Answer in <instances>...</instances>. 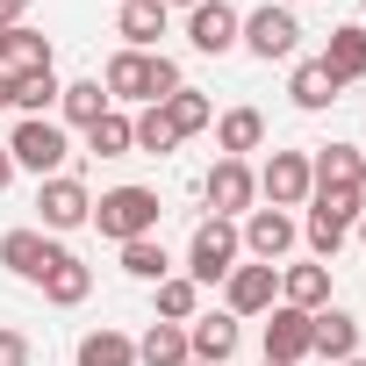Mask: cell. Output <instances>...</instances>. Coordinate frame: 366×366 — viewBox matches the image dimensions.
Segmentation results:
<instances>
[{
	"instance_id": "1",
	"label": "cell",
	"mask_w": 366,
	"mask_h": 366,
	"mask_svg": "<svg viewBox=\"0 0 366 366\" xmlns=\"http://www.w3.org/2000/svg\"><path fill=\"white\" fill-rule=\"evenodd\" d=\"M101 86H108V101H122V108H158L165 94H179L187 79H179V65H172L165 51H115L108 72H101Z\"/></svg>"
},
{
	"instance_id": "2",
	"label": "cell",
	"mask_w": 366,
	"mask_h": 366,
	"mask_svg": "<svg viewBox=\"0 0 366 366\" xmlns=\"http://www.w3.org/2000/svg\"><path fill=\"white\" fill-rule=\"evenodd\" d=\"M8 158H15V172L51 179V172H65L72 137H65V122H58V115H22V122H15V137H8Z\"/></svg>"
},
{
	"instance_id": "3",
	"label": "cell",
	"mask_w": 366,
	"mask_h": 366,
	"mask_svg": "<svg viewBox=\"0 0 366 366\" xmlns=\"http://www.w3.org/2000/svg\"><path fill=\"white\" fill-rule=\"evenodd\" d=\"M108 244H129V237H158V194L151 187H108L86 216Z\"/></svg>"
},
{
	"instance_id": "4",
	"label": "cell",
	"mask_w": 366,
	"mask_h": 366,
	"mask_svg": "<svg viewBox=\"0 0 366 366\" xmlns=\"http://www.w3.org/2000/svg\"><path fill=\"white\" fill-rule=\"evenodd\" d=\"M237 259H244V237H237V223H223V216H209V223L187 237V280H194V287L230 280Z\"/></svg>"
},
{
	"instance_id": "5",
	"label": "cell",
	"mask_w": 366,
	"mask_h": 366,
	"mask_svg": "<svg viewBox=\"0 0 366 366\" xmlns=\"http://www.w3.org/2000/svg\"><path fill=\"white\" fill-rule=\"evenodd\" d=\"M86 216H94L86 179H72V172H51V179H36V230L65 237V230H79Z\"/></svg>"
},
{
	"instance_id": "6",
	"label": "cell",
	"mask_w": 366,
	"mask_h": 366,
	"mask_svg": "<svg viewBox=\"0 0 366 366\" xmlns=\"http://www.w3.org/2000/svg\"><path fill=\"white\" fill-rule=\"evenodd\" d=\"M237 44L259 58V65H273V58H295V44H302V22H295V8H252L244 15V29H237Z\"/></svg>"
},
{
	"instance_id": "7",
	"label": "cell",
	"mask_w": 366,
	"mask_h": 366,
	"mask_svg": "<svg viewBox=\"0 0 366 366\" xmlns=\"http://www.w3.org/2000/svg\"><path fill=\"white\" fill-rule=\"evenodd\" d=\"M202 194H209V209H216L223 223H237V216L259 209V172H252L244 158H216L209 179H202Z\"/></svg>"
},
{
	"instance_id": "8",
	"label": "cell",
	"mask_w": 366,
	"mask_h": 366,
	"mask_svg": "<svg viewBox=\"0 0 366 366\" xmlns=\"http://www.w3.org/2000/svg\"><path fill=\"white\" fill-rule=\"evenodd\" d=\"M309 352H316V316L273 302L266 309V366H302Z\"/></svg>"
},
{
	"instance_id": "9",
	"label": "cell",
	"mask_w": 366,
	"mask_h": 366,
	"mask_svg": "<svg viewBox=\"0 0 366 366\" xmlns=\"http://www.w3.org/2000/svg\"><path fill=\"white\" fill-rule=\"evenodd\" d=\"M58 259H65V244H58L51 230H36V223H29V230H8V237H0V266H8L15 280H36V287H44V273H51Z\"/></svg>"
},
{
	"instance_id": "10",
	"label": "cell",
	"mask_w": 366,
	"mask_h": 366,
	"mask_svg": "<svg viewBox=\"0 0 366 366\" xmlns=\"http://www.w3.org/2000/svg\"><path fill=\"white\" fill-rule=\"evenodd\" d=\"M237 237H244V252H252L259 266H280V259L295 252V237H302V223H295L287 209H252V216L237 223Z\"/></svg>"
},
{
	"instance_id": "11",
	"label": "cell",
	"mask_w": 366,
	"mask_h": 366,
	"mask_svg": "<svg viewBox=\"0 0 366 366\" xmlns=\"http://www.w3.org/2000/svg\"><path fill=\"white\" fill-rule=\"evenodd\" d=\"M273 302H280V266H259V259H252V266H230V280H223V309H230L237 323H244V316H266Z\"/></svg>"
},
{
	"instance_id": "12",
	"label": "cell",
	"mask_w": 366,
	"mask_h": 366,
	"mask_svg": "<svg viewBox=\"0 0 366 366\" xmlns=\"http://www.w3.org/2000/svg\"><path fill=\"white\" fill-rule=\"evenodd\" d=\"M266 209H309V151H273L259 172Z\"/></svg>"
},
{
	"instance_id": "13",
	"label": "cell",
	"mask_w": 366,
	"mask_h": 366,
	"mask_svg": "<svg viewBox=\"0 0 366 366\" xmlns=\"http://www.w3.org/2000/svg\"><path fill=\"white\" fill-rule=\"evenodd\" d=\"M237 29H244V15L230 8V0H202V8H187V44H194L202 58L237 51Z\"/></svg>"
},
{
	"instance_id": "14",
	"label": "cell",
	"mask_w": 366,
	"mask_h": 366,
	"mask_svg": "<svg viewBox=\"0 0 366 366\" xmlns=\"http://www.w3.org/2000/svg\"><path fill=\"white\" fill-rule=\"evenodd\" d=\"M237 337H244V330H237V316H230V309H216V316H194V323H187V352H194V359H209V366H223V359L237 352Z\"/></svg>"
},
{
	"instance_id": "15",
	"label": "cell",
	"mask_w": 366,
	"mask_h": 366,
	"mask_svg": "<svg viewBox=\"0 0 366 366\" xmlns=\"http://www.w3.org/2000/svg\"><path fill=\"white\" fill-rule=\"evenodd\" d=\"M115 36H122V51H151L165 36V0H122L115 8Z\"/></svg>"
},
{
	"instance_id": "16",
	"label": "cell",
	"mask_w": 366,
	"mask_h": 366,
	"mask_svg": "<svg viewBox=\"0 0 366 366\" xmlns=\"http://www.w3.org/2000/svg\"><path fill=\"white\" fill-rule=\"evenodd\" d=\"M0 72H51V36L44 29H29V22H15L8 36H0Z\"/></svg>"
},
{
	"instance_id": "17",
	"label": "cell",
	"mask_w": 366,
	"mask_h": 366,
	"mask_svg": "<svg viewBox=\"0 0 366 366\" xmlns=\"http://www.w3.org/2000/svg\"><path fill=\"white\" fill-rule=\"evenodd\" d=\"M86 295H94V266H86L79 252H65V259L44 273V302H51V309H79Z\"/></svg>"
},
{
	"instance_id": "18",
	"label": "cell",
	"mask_w": 366,
	"mask_h": 366,
	"mask_svg": "<svg viewBox=\"0 0 366 366\" xmlns=\"http://www.w3.org/2000/svg\"><path fill=\"white\" fill-rule=\"evenodd\" d=\"M280 302H287V309H309V316L330 309V266H323V259L287 266V273H280Z\"/></svg>"
},
{
	"instance_id": "19",
	"label": "cell",
	"mask_w": 366,
	"mask_h": 366,
	"mask_svg": "<svg viewBox=\"0 0 366 366\" xmlns=\"http://www.w3.org/2000/svg\"><path fill=\"white\" fill-rule=\"evenodd\" d=\"M108 108H115V101H108V86H101V79H72V86L58 94V122H65V129H94Z\"/></svg>"
},
{
	"instance_id": "20",
	"label": "cell",
	"mask_w": 366,
	"mask_h": 366,
	"mask_svg": "<svg viewBox=\"0 0 366 366\" xmlns=\"http://www.w3.org/2000/svg\"><path fill=\"white\" fill-rule=\"evenodd\" d=\"M266 144V115L259 108H223L216 115V151L223 158H244V151H259Z\"/></svg>"
},
{
	"instance_id": "21",
	"label": "cell",
	"mask_w": 366,
	"mask_h": 366,
	"mask_svg": "<svg viewBox=\"0 0 366 366\" xmlns=\"http://www.w3.org/2000/svg\"><path fill=\"white\" fill-rule=\"evenodd\" d=\"M323 65H330V79H337V86L366 79V22H345V29H330V51H323Z\"/></svg>"
},
{
	"instance_id": "22",
	"label": "cell",
	"mask_w": 366,
	"mask_h": 366,
	"mask_svg": "<svg viewBox=\"0 0 366 366\" xmlns=\"http://www.w3.org/2000/svg\"><path fill=\"white\" fill-rule=\"evenodd\" d=\"M287 94H295V108H309V115H316V108H330L345 86L330 79V65H323V58H302V65L287 72Z\"/></svg>"
},
{
	"instance_id": "23",
	"label": "cell",
	"mask_w": 366,
	"mask_h": 366,
	"mask_svg": "<svg viewBox=\"0 0 366 366\" xmlns=\"http://www.w3.org/2000/svg\"><path fill=\"white\" fill-rule=\"evenodd\" d=\"M72 366H137V337H122V330H86L79 345H72Z\"/></svg>"
},
{
	"instance_id": "24",
	"label": "cell",
	"mask_w": 366,
	"mask_h": 366,
	"mask_svg": "<svg viewBox=\"0 0 366 366\" xmlns=\"http://www.w3.org/2000/svg\"><path fill=\"white\" fill-rule=\"evenodd\" d=\"M194 352H187V323H151L144 337H137V366H187Z\"/></svg>"
},
{
	"instance_id": "25",
	"label": "cell",
	"mask_w": 366,
	"mask_h": 366,
	"mask_svg": "<svg viewBox=\"0 0 366 366\" xmlns=\"http://www.w3.org/2000/svg\"><path fill=\"white\" fill-rule=\"evenodd\" d=\"M58 94H65L58 72H15V79H8V108H15V115H51Z\"/></svg>"
},
{
	"instance_id": "26",
	"label": "cell",
	"mask_w": 366,
	"mask_h": 366,
	"mask_svg": "<svg viewBox=\"0 0 366 366\" xmlns=\"http://www.w3.org/2000/svg\"><path fill=\"white\" fill-rule=\"evenodd\" d=\"M316 352L337 366V359H359V316L345 309H316Z\"/></svg>"
},
{
	"instance_id": "27",
	"label": "cell",
	"mask_w": 366,
	"mask_h": 366,
	"mask_svg": "<svg viewBox=\"0 0 366 366\" xmlns=\"http://www.w3.org/2000/svg\"><path fill=\"white\" fill-rule=\"evenodd\" d=\"M158 108H165L172 137H202V129L216 122V101H209V94H194V86H179V94H165Z\"/></svg>"
},
{
	"instance_id": "28",
	"label": "cell",
	"mask_w": 366,
	"mask_h": 366,
	"mask_svg": "<svg viewBox=\"0 0 366 366\" xmlns=\"http://www.w3.org/2000/svg\"><path fill=\"white\" fill-rule=\"evenodd\" d=\"M202 316V287L187 273H165L158 280V323H194Z\"/></svg>"
},
{
	"instance_id": "29",
	"label": "cell",
	"mask_w": 366,
	"mask_h": 366,
	"mask_svg": "<svg viewBox=\"0 0 366 366\" xmlns=\"http://www.w3.org/2000/svg\"><path fill=\"white\" fill-rule=\"evenodd\" d=\"M115 252H122V273H129V280H151V287H158V280L172 273V259H165L158 237H129V244H115Z\"/></svg>"
},
{
	"instance_id": "30",
	"label": "cell",
	"mask_w": 366,
	"mask_h": 366,
	"mask_svg": "<svg viewBox=\"0 0 366 366\" xmlns=\"http://www.w3.org/2000/svg\"><path fill=\"white\" fill-rule=\"evenodd\" d=\"M86 151H101V158H129V151H137V129H129V115H122V108H108V115L86 129Z\"/></svg>"
},
{
	"instance_id": "31",
	"label": "cell",
	"mask_w": 366,
	"mask_h": 366,
	"mask_svg": "<svg viewBox=\"0 0 366 366\" xmlns=\"http://www.w3.org/2000/svg\"><path fill=\"white\" fill-rule=\"evenodd\" d=\"M129 129H137V151H151V158H165L179 137H172V122H165V108H144V115H129Z\"/></svg>"
},
{
	"instance_id": "32",
	"label": "cell",
	"mask_w": 366,
	"mask_h": 366,
	"mask_svg": "<svg viewBox=\"0 0 366 366\" xmlns=\"http://www.w3.org/2000/svg\"><path fill=\"white\" fill-rule=\"evenodd\" d=\"M302 237H309V252H316V259L330 266V259L345 252V237H352V230H345V223H330L323 209H309V223H302Z\"/></svg>"
},
{
	"instance_id": "33",
	"label": "cell",
	"mask_w": 366,
	"mask_h": 366,
	"mask_svg": "<svg viewBox=\"0 0 366 366\" xmlns=\"http://www.w3.org/2000/svg\"><path fill=\"white\" fill-rule=\"evenodd\" d=\"M29 359H36L29 330H15V323H0V366H29Z\"/></svg>"
},
{
	"instance_id": "34",
	"label": "cell",
	"mask_w": 366,
	"mask_h": 366,
	"mask_svg": "<svg viewBox=\"0 0 366 366\" xmlns=\"http://www.w3.org/2000/svg\"><path fill=\"white\" fill-rule=\"evenodd\" d=\"M22 15H29V0H0V29H15Z\"/></svg>"
},
{
	"instance_id": "35",
	"label": "cell",
	"mask_w": 366,
	"mask_h": 366,
	"mask_svg": "<svg viewBox=\"0 0 366 366\" xmlns=\"http://www.w3.org/2000/svg\"><path fill=\"white\" fill-rule=\"evenodd\" d=\"M15 187V158H8V144H0V194Z\"/></svg>"
},
{
	"instance_id": "36",
	"label": "cell",
	"mask_w": 366,
	"mask_h": 366,
	"mask_svg": "<svg viewBox=\"0 0 366 366\" xmlns=\"http://www.w3.org/2000/svg\"><path fill=\"white\" fill-rule=\"evenodd\" d=\"M352 230H359V244H366V209H359V223H352Z\"/></svg>"
},
{
	"instance_id": "37",
	"label": "cell",
	"mask_w": 366,
	"mask_h": 366,
	"mask_svg": "<svg viewBox=\"0 0 366 366\" xmlns=\"http://www.w3.org/2000/svg\"><path fill=\"white\" fill-rule=\"evenodd\" d=\"M165 8H202V0H165Z\"/></svg>"
},
{
	"instance_id": "38",
	"label": "cell",
	"mask_w": 366,
	"mask_h": 366,
	"mask_svg": "<svg viewBox=\"0 0 366 366\" xmlns=\"http://www.w3.org/2000/svg\"><path fill=\"white\" fill-rule=\"evenodd\" d=\"M0 108H8V72H0Z\"/></svg>"
},
{
	"instance_id": "39",
	"label": "cell",
	"mask_w": 366,
	"mask_h": 366,
	"mask_svg": "<svg viewBox=\"0 0 366 366\" xmlns=\"http://www.w3.org/2000/svg\"><path fill=\"white\" fill-rule=\"evenodd\" d=\"M337 366H366V359H337Z\"/></svg>"
},
{
	"instance_id": "40",
	"label": "cell",
	"mask_w": 366,
	"mask_h": 366,
	"mask_svg": "<svg viewBox=\"0 0 366 366\" xmlns=\"http://www.w3.org/2000/svg\"><path fill=\"white\" fill-rule=\"evenodd\" d=\"M187 366H209V359H187Z\"/></svg>"
},
{
	"instance_id": "41",
	"label": "cell",
	"mask_w": 366,
	"mask_h": 366,
	"mask_svg": "<svg viewBox=\"0 0 366 366\" xmlns=\"http://www.w3.org/2000/svg\"><path fill=\"white\" fill-rule=\"evenodd\" d=\"M0 36H8V29H0Z\"/></svg>"
},
{
	"instance_id": "42",
	"label": "cell",
	"mask_w": 366,
	"mask_h": 366,
	"mask_svg": "<svg viewBox=\"0 0 366 366\" xmlns=\"http://www.w3.org/2000/svg\"><path fill=\"white\" fill-rule=\"evenodd\" d=\"M359 8H366V0H359Z\"/></svg>"
}]
</instances>
